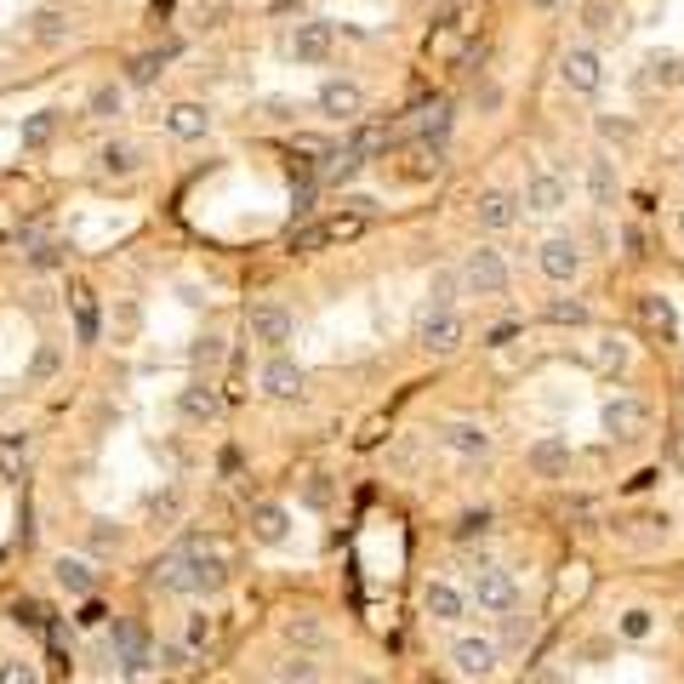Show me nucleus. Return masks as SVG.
I'll use <instances>...</instances> for the list:
<instances>
[{
	"label": "nucleus",
	"instance_id": "nucleus-1",
	"mask_svg": "<svg viewBox=\"0 0 684 684\" xmlns=\"http://www.w3.org/2000/svg\"><path fill=\"white\" fill-rule=\"evenodd\" d=\"M468 599L485 616H513L520 610V581H513V570H502V565H479L473 581H468Z\"/></svg>",
	"mask_w": 684,
	"mask_h": 684
},
{
	"label": "nucleus",
	"instance_id": "nucleus-3",
	"mask_svg": "<svg viewBox=\"0 0 684 684\" xmlns=\"http://www.w3.org/2000/svg\"><path fill=\"white\" fill-rule=\"evenodd\" d=\"M434 439L445 445L451 457H462V462H479V457H491V428L485 423H473V417H445L439 428H434Z\"/></svg>",
	"mask_w": 684,
	"mask_h": 684
},
{
	"label": "nucleus",
	"instance_id": "nucleus-37",
	"mask_svg": "<svg viewBox=\"0 0 684 684\" xmlns=\"http://www.w3.org/2000/svg\"><path fill=\"white\" fill-rule=\"evenodd\" d=\"M165 57H171V52H137L131 68H126V81H131V86H149L160 68H165Z\"/></svg>",
	"mask_w": 684,
	"mask_h": 684
},
{
	"label": "nucleus",
	"instance_id": "nucleus-5",
	"mask_svg": "<svg viewBox=\"0 0 684 684\" xmlns=\"http://www.w3.org/2000/svg\"><path fill=\"white\" fill-rule=\"evenodd\" d=\"M559 86L576 92V97H594V92L605 86V57H599L594 46H570V52L559 57Z\"/></svg>",
	"mask_w": 684,
	"mask_h": 684
},
{
	"label": "nucleus",
	"instance_id": "nucleus-46",
	"mask_svg": "<svg viewBox=\"0 0 684 684\" xmlns=\"http://www.w3.org/2000/svg\"><path fill=\"white\" fill-rule=\"evenodd\" d=\"M513 336H520V320H502V325H491V331H485V349H507Z\"/></svg>",
	"mask_w": 684,
	"mask_h": 684
},
{
	"label": "nucleus",
	"instance_id": "nucleus-18",
	"mask_svg": "<svg viewBox=\"0 0 684 684\" xmlns=\"http://www.w3.org/2000/svg\"><path fill=\"white\" fill-rule=\"evenodd\" d=\"M165 131L183 137V143H194V137L212 131V109H205V103H171V109H165Z\"/></svg>",
	"mask_w": 684,
	"mask_h": 684
},
{
	"label": "nucleus",
	"instance_id": "nucleus-8",
	"mask_svg": "<svg viewBox=\"0 0 684 684\" xmlns=\"http://www.w3.org/2000/svg\"><path fill=\"white\" fill-rule=\"evenodd\" d=\"M644 423H650V410H644L639 394H616V399L599 405V428H605L610 439H639Z\"/></svg>",
	"mask_w": 684,
	"mask_h": 684
},
{
	"label": "nucleus",
	"instance_id": "nucleus-52",
	"mask_svg": "<svg viewBox=\"0 0 684 684\" xmlns=\"http://www.w3.org/2000/svg\"><path fill=\"white\" fill-rule=\"evenodd\" d=\"M29 263H34V268H52V263H57V246H34Z\"/></svg>",
	"mask_w": 684,
	"mask_h": 684
},
{
	"label": "nucleus",
	"instance_id": "nucleus-4",
	"mask_svg": "<svg viewBox=\"0 0 684 684\" xmlns=\"http://www.w3.org/2000/svg\"><path fill=\"white\" fill-rule=\"evenodd\" d=\"M451 667H457L462 678H491V673L502 667V644H496L491 633H462V639L451 644Z\"/></svg>",
	"mask_w": 684,
	"mask_h": 684
},
{
	"label": "nucleus",
	"instance_id": "nucleus-47",
	"mask_svg": "<svg viewBox=\"0 0 684 684\" xmlns=\"http://www.w3.org/2000/svg\"><path fill=\"white\" fill-rule=\"evenodd\" d=\"M12 616H18V622H29V628H46V610L34 605V599H23V605H18Z\"/></svg>",
	"mask_w": 684,
	"mask_h": 684
},
{
	"label": "nucleus",
	"instance_id": "nucleus-48",
	"mask_svg": "<svg viewBox=\"0 0 684 684\" xmlns=\"http://www.w3.org/2000/svg\"><path fill=\"white\" fill-rule=\"evenodd\" d=\"M302 496H308V507H325V502H331V485H325V479L314 473V479H308V491H302Z\"/></svg>",
	"mask_w": 684,
	"mask_h": 684
},
{
	"label": "nucleus",
	"instance_id": "nucleus-32",
	"mask_svg": "<svg viewBox=\"0 0 684 684\" xmlns=\"http://www.w3.org/2000/svg\"><path fill=\"white\" fill-rule=\"evenodd\" d=\"M542 314L554 325H588V302H581V297H547Z\"/></svg>",
	"mask_w": 684,
	"mask_h": 684
},
{
	"label": "nucleus",
	"instance_id": "nucleus-10",
	"mask_svg": "<svg viewBox=\"0 0 684 684\" xmlns=\"http://www.w3.org/2000/svg\"><path fill=\"white\" fill-rule=\"evenodd\" d=\"M570 462H576V457H570V445H565L559 434H542V439L525 445V468H531L536 479H565Z\"/></svg>",
	"mask_w": 684,
	"mask_h": 684
},
{
	"label": "nucleus",
	"instance_id": "nucleus-36",
	"mask_svg": "<svg viewBox=\"0 0 684 684\" xmlns=\"http://www.w3.org/2000/svg\"><path fill=\"white\" fill-rule=\"evenodd\" d=\"M75 331H81V342H97V302L86 286H75Z\"/></svg>",
	"mask_w": 684,
	"mask_h": 684
},
{
	"label": "nucleus",
	"instance_id": "nucleus-44",
	"mask_svg": "<svg viewBox=\"0 0 684 684\" xmlns=\"http://www.w3.org/2000/svg\"><path fill=\"white\" fill-rule=\"evenodd\" d=\"M189 656H194V650H189L183 639H171V644L154 650V662H160V667H189Z\"/></svg>",
	"mask_w": 684,
	"mask_h": 684
},
{
	"label": "nucleus",
	"instance_id": "nucleus-7",
	"mask_svg": "<svg viewBox=\"0 0 684 684\" xmlns=\"http://www.w3.org/2000/svg\"><path fill=\"white\" fill-rule=\"evenodd\" d=\"M536 268H542V280L570 286L576 274H581V246H576L570 234H547V239H542V252H536Z\"/></svg>",
	"mask_w": 684,
	"mask_h": 684
},
{
	"label": "nucleus",
	"instance_id": "nucleus-14",
	"mask_svg": "<svg viewBox=\"0 0 684 684\" xmlns=\"http://www.w3.org/2000/svg\"><path fill=\"white\" fill-rule=\"evenodd\" d=\"M423 610L434 616V622L451 628V622H462V616H468V594L457 588V581H428V588H423Z\"/></svg>",
	"mask_w": 684,
	"mask_h": 684
},
{
	"label": "nucleus",
	"instance_id": "nucleus-24",
	"mask_svg": "<svg viewBox=\"0 0 684 684\" xmlns=\"http://www.w3.org/2000/svg\"><path fill=\"white\" fill-rule=\"evenodd\" d=\"M644 86L678 92V86H684V52H650V57H644Z\"/></svg>",
	"mask_w": 684,
	"mask_h": 684
},
{
	"label": "nucleus",
	"instance_id": "nucleus-16",
	"mask_svg": "<svg viewBox=\"0 0 684 684\" xmlns=\"http://www.w3.org/2000/svg\"><path fill=\"white\" fill-rule=\"evenodd\" d=\"M588 194L599 212H616V200H622V178H616V160L610 154H594L588 160Z\"/></svg>",
	"mask_w": 684,
	"mask_h": 684
},
{
	"label": "nucleus",
	"instance_id": "nucleus-51",
	"mask_svg": "<svg viewBox=\"0 0 684 684\" xmlns=\"http://www.w3.org/2000/svg\"><path fill=\"white\" fill-rule=\"evenodd\" d=\"M103 616H109V610H103L97 599H86V605H81V628H97V622H103Z\"/></svg>",
	"mask_w": 684,
	"mask_h": 684
},
{
	"label": "nucleus",
	"instance_id": "nucleus-22",
	"mask_svg": "<svg viewBox=\"0 0 684 684\" xmlns=\"http://www.w3.org/2000/svg\"><path fill=\"white\" fill-rule=\"evenodd\" d=\"M154 588L160 594H194V565H189V547H178V554H165L154 565Z\"/></svg>",
	"mask_w": 684,
	"mask_h": 684
},
{
	"label": "nucleus",
	"instance_id": "nucleus-40",
	"mask_svg": "<svg viewBox=\"0 0 684 684\" xmlns=\"http://www.w3.org/2000/svg\"><path fill=\"white\" fill-rule=\"evenodd\" d=\"M594 131L605 137V143H633V120H628V115H599Z\"/></svg>",
	"mask_w": 684,
	"mask_h": 684
},
{
	"label": "nucleus",
	"instance_id": "nucleus-35",
	"mask_svg": "<svg viewBox=\"0 0 684 684\" xmlns=\"http://www.w3.org/2000/svg\"><path fill=\"white\" fill-rule=\"evenodd\" d=\"M212 639H217V622H212L205 610H194V616H189V628H183V644L200 656V650H212Z\"/></svg>",
	"mask_w": 684,
	"mask_h": 684
},
{
	"label": "nucleus",
	"instance_id": "nucleus-54",
	"mask_svg": "<svg viewBox=\"0 0 684 684\" xmlns=\"http://www.w3.org/2000/svg\"><path fill=\"white\" fill-rule=\"evenodd\" d=\"M531 7H542V12H547V7H559V0H531Z\"/></svg>",
	"mask_w": 684,
	"mask_h": 684
},
{
	"label": "nucleus",
	"instance_id": "nucleus-55",
	"mask_svg": "<svg viewBox=\"0 0 684 684\" xmlns=\"http://www.w3.org/2000/svg\"><path fill=\"white\" fill-rule=\"evenodd\" d=\"M678 178H684V160H678Z\"/></svg>",
	"mask_w": 684,
	"mask_h": 684
},
{
	"label": "nucleus",
	"instance_id": "nucleus-28",
	"mask_svg": "<svg viewBox=\"0 0 684 684\" xmlns=\"http://www.w3.org/2000/svg\"><path fill=\"white\" fill-rule=\"evenodd\" d=\"M97 165L109 171V178H131V171L143 165V149H137V143H103Z\"/></svg>",
	"mask_w": 684,
	"mask_h": 684
},
{
	"label": "nucleus",
	"instance_id": "nucleus-30",
	"mask_svg": "<svg viewBox=\"0 0 684 684\" xmlns=\"http://www.w3.org/2000/svg\"><path fill=\"white\" fill-rule=\"evenodd\" d=\"M639 314H644V325H656L662 336H673V331H678V320H673V302H667L662 291H644V297H639Z\"/></svg>",
	"mask_w": 684,
	"mask_h": 684
},
{
	"label": "nucleus",
	"instance_id": "nucleus-11",
	"mask_svg": "<svg viewBox=\"0 0 684 684\" xmlns=\"http://www.w3.org/2000/svg\"><path fill=\"white\" fill-rule=\"evenodd\" d=\"M246 325H252V342H263V349H274V354H280L286 342H291V331H297V320L286 314L280 302H257Z\"/></svg>",
	"mask_w": 684,
	"mask_h": 684
},
{
	"label": "nucleus",
	"instance_id": "nucleus-26",
	"mask_svg": "<svg viewBox=\"0 0 684 684\" xmlns=\"http://www.w3.org/2000/svg\"><path fill=\"white\" fill-rule=\"evenodd\" d=\"M388 143H394V120H365V126H354V137H349V149H354L360 160L383 154Z\"/></svg>",
	"mask_w": 684,
	"mask_h": 684
},
{
	"label": "nucleus",
	"instance_id": "nucleus-43",
	"mask_svg": "<svg viewBox=\"0 0 684 684\" xmlns=\"http://www.w3.org/2000/svg\"><path fill=\"white\" fill-rule=\"evenodd\" d=\"M86 109H92L97 120H109V115H120V86H97V92H92V103H86Z\"/></svg>",
	"mask_w": 684,
	"mask_h": 684
},
{
	"label": "nucleus",
	"instance_id": "nucleus-42",
	"mask_svg": "<svg viewBox=\"0 0 684 684\" xmlns=\"http://www.w3.org/2000/svg\"><path fill=\"white\" fill-rule=\"evenodd\" d=\"M325 239H331V223H308V228L291 234V252H320Z\"/></svg>",
	"mask_w": 684,
	"mask_h": 684
},
{
	"label": "nucleus",
	"instance_id": "nucleus-49",
	"mask_svg": "<svg viewBox=\"0 0 684 684\" xmlns=\"http://www.w3.org/2000/svg\"><path fill=\"white\" fill-rule=\"evenodd\" d=\"M286 684H314V667H308V662L297 656V662L286 667Z\"/></svg>",
	"mask_w": 684,
	"mask_h": 684
},
{
	"label": "nucleus",
	"instance_id": "nucleus-38",
	"mask_svg": "<svg viewBox=\"0 0 684 684\" xmlns=\"http://www.w3.org/2000/svg\"><path fill=\"white\" fill-rule=\"evenodd\" d=\"M52 131H57V115H52V109H46V115H29V120H23V149L52 143Z\"/></svg>",
	"mask_w": 684,
	"mask_h": 684
},
{
	"label": "nucleus",
	"instance_id": "nucleus-41",
	"mask_svg": "<svg viewBox=\"0 0 684 684\" xmlns=\"http://www.w3.org/2000/svg\"><path fill=\"white\" fill-rule=\"evenodd\" d=\"M0 684H41V667L23 662V656H12V662H0Z\"/></svg>",
	"mask_w": 684,
	"mask_h": 684
},
{
	"label": "nucleus",
	"instance_id": "nucleus-21",
	"mask_svg": "<svg viewBox=\"0 0 684 684\" xmlns=\"http://www.w3.org/2000/svg\"><path fill=\"white\" fill-rule=\"evenodd\" d=\"M628 365H633V342H628V336H616V331H599V336H594V371L622 376Z\"/></svg>",
	"mask_w": 684,
	"mask_h": 684
},
{
	"label": "nucleus",
	"instance_id": "nucleus-53",
	"mask_svg": "<svg viewBox=\"0 0 684 684\" xmlns=\"http://www.w3.org/2000/svg\"><path fill=\"white\" fill-rule=\"evenodd\" d=\"M673 228H678V239H684V205H678V212H673Z\"/></svg>",
	"mask_w": 684,
	"mask_h": 684
},
{
	"label": "nucleus",
	"instance_id": "nucleus-23",
	"mask_svg": "<svg viewBox=\"0 0 684 684\" xmlns=\"http://www.w3.org/2000/svg\"><path fill=\"white\" fill-rule=\"evenodd\" d=\"M52 576H57V588H63L68 599H92V594H97V570H92L86 559H68V554H63V559L52 565Z\"/></svg>",
	"mask_w": 684,
	"mask_h": 684
},
{
	"label": "nucleus",
	"instance_id": "nucleus-29",
	"mask_svg": "<svg viewBox=\"0 0 684 684\" xmlns=\"http://www.w3.org/2000/svg\"><path fill=\"white\" fill-rule=\"evenodd\" d=\"M23 34H29V41H41V46H52V41H63V34H68V18H63L57 7H41V12L29 18Z\"/></svg>",
	"mask_w": 684,
	"mask_h": 684
},
{
	"label": "nucleus",
	"instance_id": "nucleus-20",
	"mask_svg": "<svg viewBox=\"0 0 684 684\" xmlns=\"http://www.w3.org/2000/svg\"><path fill=\"white\" fill-rule=\"evenodd\" d=\"M291 57L297 63H325L331 57V23H297V34H291Z\"/></svg>",
	"mask_w": 684,
	"mask_h": 684
},
{
	"label": "nucleus",
	"instance_id": "nucleus-50",
	"mask_svg": "<svg viewBox=\"0 0 684 684\" xmlns=\"http://www.w3.org/2000/svg\"><path fill=\"white\" fill-rule=\"evenodd\" d=\"M473 103H479V109H496V103H502V92L485 81V86H473Z\"/></svg>",
	"mask_w": 684,
	"mask_h": 684
},
{
	"label": "nucleus",
	"instance_id": "nucleus-27",
	"mask_svg": "<svg viewBox=\"0 0 684 684\" xmlns=\"http://www.w3.org/2000/svg\"><path fill=\"white\" fill-rule=\"evenodd\" d=\"M178 410L189 423H212L217 417V394H212V383H189L183 394H178Z\"/></svg>",
	"mask_w": 684,
	"mask_h": 684
},
{
	"label": "nucleus",
	"instance_id": "nucleus-6",
	"mask_svg": "<svg viewBox=\"0 0 684 684\" xmlns=\"http://www.w3.org/2000/svg\"><path fill=\"white\" fill-rule=\"evenodd\" d=\"M525 212H536V217H554V212H565V205H570V183L559 178V171L554 165H536L531 171V178H525Z\"/></svg>",
	"mask_w": 684,
	"mask_h": 684
},
{
	"label": "nucleus",
	"instance_id": "nucleus-15",
	"mask_svg": "<svg viewBox=\"0 0 684 684\" xmlns=\"http://www.w3.org/2000/svg\"><path fill=\"white\" fill-rule=\"evenodd\" d=\"M360 109H365V92L354 81H325L320 86V115L325 120H354Z\"/></svg>",
	"mask_w": 684,
	"mask_h": 684
},
{
	"label": "nucleus",
	"instance_id": "nucleus-9",
	"mask_svg": "<svg viewBox=\"0 0 684 684\" xmlns=\"http://www.w3.org/2000/svg\"><path fill=\"white\" fill-rule=\"evenodd\" d=\"M462 336H468V320L457 314V308H445V314H423L417 320V342L428 354H451V349H462Z\"/></svg>",
	"mask_w": 684,
	"mask_h": 684
},
{
	"label": "nucleus",
	"instance_id": "nucleus-12",
	"mask_svg": "<svg viewBox=\"0 0 684 684\" xmlns=\"http://www.w3.org/2000/svg\"><path fill=\"white\" fill-rule=\"evenodd\" d=\"M520 194L513 189H479V200H473V217H479V228H513L520 223Z\"/></svg>",
	"mask_w": 684,
	"mask_h": 684
},
{
	"label": "nucleus",
	"instance_id": "nucleus-31",
	"mask_svg": "<svg viewBox=\"0 0 684 684\" xmlns=\"http://www.w3.org/2000/svg\"><path fill=\"white\" fill-rule=\"evenodd\" d=\"M616 18H622V12H616V0H581V29H588V34H610Z\"/></svg>",
	"mask_w": 684,
	"mask_h": 684
},
{
	"label": "nucleus",
	"instance_id": "nucleus-39",
	"mask_svg": "<svg viewBox=\"0 0 684 684\" xmlns=\"http://www.w3.org/2000/svg\"><path fill=\"white\" fill-rule=\"evenodd\" d=\"M650 628H656V616H650L644 605L622 610V622H616V633H622V639H650Z\"/></svg>",
	"mask_w": 684,
	"mask_h": 684
},
{
	"label": "nucleus",
	"instance_id": "nucleus-13",
	"mask_svg": "<svg viewBox=\"0 0 684 684\" xmlns=\"http://www.w3.org/2000/svg\"><path fill=\"white\" fill-rule=\"evenodd\" d=\"M302 383H308V371H302L297 360H286V354H274V360L263 365V376H257V388H263L268 399H297Z\"/></svg>",
	"mask_w": 684,
	"mask_h": 684
},
{
	"label": "nucleus",
	"instance_id": "nucleus-45",
	"mask_svg": "<svg viewBox=\"0 0 684 684\" xmlns=\"http://www.w3.org/2000/svg\"><path fill=\"white\" fill-rule=\"evenodd\" d=\"M217 360H223V336H200V342H194V365L212 371Z\"/></svg>",
	"mask_w": 684,
	"mask_h": 684
},
{
	"label": "nucleus",
	"instance_id": "nucleus-34",
	"mask_svg": "<svg viewBox=\"0 0 684 684\" xmlns=\"http://www.w3.org/2000/svg\"><path fill=\"white\" fill-rule=\"evenodd\" d=\"M63 371V354H57V342H41L29 360V383H52V376Z\"/></svg>",
	"mask_w": 684,
	"mask_h": 684
},
{
	"label": "nucleus",
	"instance_id": "nucleus-33",
	"mask_svg": "<svg viewBox=\"0 0 684 684\" xmlns=\"http://www.w3.org/2000/svg\"><path fill=\"white\" fill-rule=\"evenodd\" d=\"M360 165H365V160H360L354 149H331V154H325V165H320V178H325V183H349Z\"/></svg>",
	"mask_w": 684,
	"mask_h": 684
},
{
	"label": "nucleus",
	"instance_id": "nucleus-2",
	"mask_svg": "<svg viewBox=\"0 0 684 684\" xmlns=\"http://www.w3.org/2000/svg\"><path fill=\"white\" fill-rule=\"evenodd\" d=\"M457 274H462V291H468V297H502V291H507V263H502L496 246L468 252Z\"/></svg>",
	"mask_w": 684,
	"mask_h": 684
},
{
	"label": "nucleus",
	"instance_id": "nucleus-25",
	"mask_svg": "<svg viewBox=\"0 0 684 684\" xmlns=\"http://www.w3.org/2000/svg\"><path fill=\"white\" fill-rule=\"evenodd\" d=\"M451 103H445V97H434V103H423V109H417V120H410V131H417L423 137V143H445V131H451Z\"/></svg>",
	"mask_w": 684,
	"mask_h": 684
},
{
	"label": "nucleus",
	"instance_id": "nucleus-19",
	"mask_svg": "<svg viewBox=\"0 0 684 684\" xmlns=\"http://www.w3.org/2000/svg\"><path fill=\"white\" fill-rule=\"evenodd\" d=\"M286 531H291V513H286L280 502H257V507H252V542L280 547V542H286Z\"/></svg>",
	"mask_w": 684,
	"mask_h": 684
},
{
	"label": "nucleus",
	"instance_id": "nucleus-17",
	"mask_svg": "<svg viewBox=\"0 0 684 684\" xmlns=\"http://www.w3.org/2000/svg\"><path fill=\"white\" fill-rule=\"evenodd\" d=\"M115 656H120L126 673H143L154 662V650H149V639H143V628H137V622H115Z\"/></svg>",
	"mask_w": 684,
	"mask_h": 684
}]
</instances>
